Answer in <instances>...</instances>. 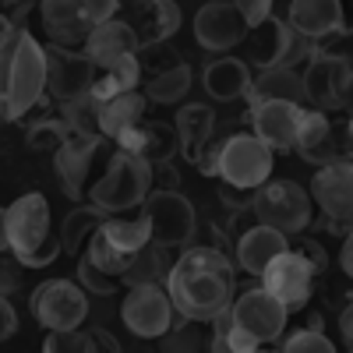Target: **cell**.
<instances>
[{
  "mask_svg": "<svg viewBox=\"0 0 353 353\" xmlns=\"http://www.w3.org/2000/svg\"><path fill=\"white\" fill-rule=\"evenodd\" d=\"M166 293L176 314L209 321L233 301V261L216 244H191L170 265Z\"/></svg>",
  "mask_w": 353,
  "mask_h": 353,
  "instance_id": "obj_1",
  "label": "cell"
},
{
  "mask_svg": "<svg viewBox=\"0 0 353 353\" xmlns=\"http://www.w3.org/2000/svg\"><path fill=\"white\" fill-rule=\"evenodd\" d=\"M46 92V53L43 43L18 28L8 50L0 53V121H21L36 110Z\"/></svg>",
  "mask_w": 353,
  "mask_h": 353,
  "instance_id": "obj_2",
  "label": "cell"
},
{
  "mask_svg": "<svg viewBox=\"0 0 353 353\" xmlns=\"http://www.w3.org/2000/svg\"><path fill=\"white\" fill-rule=\"evenodd\" d=\"M4 233H8V251L25 269H43L61 254V233L53 226L50 201L39 191H28L8 205Z\"/></svg>",
  "mask_w": 353,
  "mask_h": 353,
  "instance_id": "obj_3",
  "label": "cell"
},
{
  "mask_svg": "<svg viewBox=\"0 0 353 353\" xmlns=\"http://www.w3.org/2000/svg\"><path fill=\"white\" fill-rule=\"evenodd\" d=\"M244 46V64L258 71H272V68H293L297 61H307L321 50V43L301 36L297 28L283 18H265L248 28V36L241 39Z\"/></svg>",
  "mask_w": 353,
  "mask_h": 353,
  "instance_id": "obj_4",
  "label": "cell"
},
{
  "mask_svg": "<svg viewBox=\"0 0 353 353\" xmlns=\"http://www.w3.org/2000/svg\"><path fill=\"white\" fill-rule=\"evenodd\" d=\"M149 191H152V166L124 149H117L113 159L106 163V173L85 191V198L103 212H124L141 205Z\"/></svg>",
  "mask_w": 353,
  "mask_h": 353,
  "instance_id": "obj_5",
  "label": "cell"
},
{
  "mask_svg": "<svg viewBox=\"0 0 353 353\" xmlns=\"http://www.w3.org/2000/svg\"><path fill=\"white\" fill-rule=\"evenodd\" d=\"M251 212L258 223L297 237L314 223V201L297 181H265L251 198Z\"/></svg>",
  "mask_w": 353,
  "mask_h": 353,
  "instance_id": "obj_6",
  "label": "cell"
},
{
  "mask_svg": "<svg viewBox=\"0 0 353 353\" xmlns=\"http://www.w3.org/2000/svg\"><path fill=\"white\" fill-rule=\"evenodd\" d=\"M272 156L276 152L258 134L230 131L226 138H219V170H216V176L230 188L258 191L272 173Z\"/></svg>",
  "mask_w": 353,
  "mask_h": 353,
  "instance_id": "obj_7",
  "label": "cell"
},
{
  "mask_svg": "<svg viewBox=\"0 0 353 353\" xmlns=\"http://www.w3.org/2000/svg\"><path fill=\"white\" fill-rule=\"evenodd\" d=\"M141 205H145L141 216L149 219V233H152L156 244H163V248H184L194 237L198 212H194V205H191V198L184 191L156 188V194L149 191Z\"/></svg>",
  "mask_w": 353,
  "mask_h": 353,
  "instance_id": "obj_8",
  "label": "cell"
},
{
  "mask_svg": "<svg viewBox=\"0 0 353 353\" xmlns=\"http://www.w3.org/2000/svg\"><path fill=\"white\" fill-rule=\"evenodd\" d=\"M138 68L145 74V99L173 106L188 96L191 88V68L170 43L141 46L138 50Z\"/></svg>",
  "mask_w": 353,
  "mask_h": 353,
  "instance_id": "obj_9",
  "label": "cell"
},
{
  "mask_svg": "<svg viewBox=\"0 0 353 353\" xmlns=\"http://www.w3.org/2000/svg\"><path fill=\"white\" fill-rule=\"evenodd\" d=\"M176 318V307L163 283H138L128 286L124 304H121V321L131 336L138 339H159Z\"/></svg>",
  "mask_w": 353,
  "mask_h": 353,
  "instance_id": "obj_10",
  "label": "cell"
},
{
  "mask_svg": "<svg viewBox=\"0 0 353 353\" xmlns=\"http://www.w3.org/2000/svg\"><path fill=\"white\" fill-rule=\"evenodd\" d=\"M311 201L321 209V223L346 237V230L353 226V163L318 166L311 181Z\"/></svg>",
  "mask_w": 353,
  "mask_h": 353,
  "instance_id": "obj_11",
  "label": "cell"
},
{
  "mask_svg": "<svg viewBox=\"0 0 353 353\" xmlns=\"http://www.w3.org/2000/svg\"><path fill=\"white\" fill-rule=\"evenodd\" d=\"M32 318L39 321L43 329H78L85 314H88V301L78 283L71 279H46L32 290Z\"/></svg>",
  "mask_w": 353,
  "mask_h": 353,
  "instance_id": "obj_12",
  "label": "cell"
},
{
  "mask_svg": "<svg viewBox=\"0 0 353 353\" xmlns=\"http://www.w3.org/2000/svg\"><path fill=\"white\" fill-rule=\"evenodd\" d=\"M230 318L237 321V325L254 336L261 346L272 343L286 332V318H290V307L283 301H276L265 286H251L244 290L241 297L230 301Z\"/></svg>",
  "mask_w": 353,
  "mask_h": 353,
  "instance_id": "obj_13",
  "label": "cell"
},
{
  "mask_svg": "<svg viewBox=\"0 0 353 353\" xmlns=\"http://www.w3.org/2000/svg\"><path fill=\"white\" fill-rule=\"evenodd\" d=\"M46 53V92L53 96V103H68L85 96L96 81V64L88 61L81 50H68V46H43Z\"/></svg>",
  "mask_w": 353,
  "mask_h": 353,
  "instance_id": "obj_14",
  "label": "cell"
},
{
  "mask_svg": "<svg viewBox=\"0 0 353 353\" xmlns=\"http://www.w3.org/2000/svg\"><path fill=\"white\" fill-rule=\"evenodd\" d=\"M314 269L311 261L301 254V251H283L276 254L261 272V286L272 293L276 301H283L286 307H304L307 297H311V286H314Z\"/></svg>",
  "mask_w": 353,
  "mask_h": 353,
  "instance_id": "obj_15",
  "label": "cell"
},
{
  "mask_svg": "<svg viewBox=\"0 0 353 353\" xmlns=\"http://www.w3.org/2000/svg\"><path fill=\"white\" fill-rule=\"evenodd\" d=\"M350 71H353V68H350L346 57L318 50L314 57H307V68H304V74H301V81H304V99H307L314 110L336 113Z\"/></svg>",
  "mask_w": 353,
  "mask_h": 353,
  "instance_id": "obj_16",
  "label": "cell"
},
{
  "mask_svg": "<svg viewBox=\"0 0 353 353\" xmlns=\"http://www.w3.org/2000/svg\"><path fill=\"white\" fill-rule=\"evenodd\" d=\"M99 145H103V134H81V131H71L61 149L53 152V163H57V176H61V188L68 198H85L88 191V173H92V163L99 156Z\"/></svg>",
  "mask_w": 353,
  "mask_h": 353,
  "instance_id": "obj_17",
  "label": "cell"
},
{
  "mask_svg": "<svg viewBox=\"0 0 353 353\" xmlns=\"http://www.w3.org/2000/svg\"><path fill=\"white\" fill-rule=\"evenodd\" d=\"M248 36V21L241 18V11L219 0V4H201L194 14V39L201 43V50L209 53H226L233 46H241V39Z\"/></svg>",
  "mask_w": 353,
  "mask_h": 353,
  "instance_id": "obj_18",
  "label": "cell"
},
{
  "mask_svg": "<svg viewBox=\"0 0 353 353\" xmlns=\"http://www.w3.org/2000/svg\"><path fill=\"white\" fill-rule=\"evenodd\" d=\"M301 117H304L301 103H283V99L251 103V128H254V134L269 145L272 152H290L293 149Z\"/></svg>",
  "mask_w": 353,
  "mask_h": 353,
  "instance_id": "obj_19",
  "label": "cell"
},
{
  "mask_svg": "<svg viewBox=\"0 0 353 353\" xmlns=\"http://www.w3.org/2000/svg\"><path fill=\"white\" fill-rule=\"evenodd\" d=\"M39 18L53 46L81 50L92 32V21H88L81 0H39Z\"/></svg>",
  "mask_w": 353,
  "mask_h": 353,
  "instance_id": "obj_20",
  "label": "cell"
},
{
  "mask_svg": "<svg viewBox=\"0 0 353 353\" xmlns=\"http://www.w3.org/2000/svg\"><path fill=\"white\" fill-rule=\"evenodd\" d=\"M128 25L141 46H156V43H170L181 28V8L176 0H134Z\"/></svg>",
  "mask_w": 353,
  "mask_h": 353,
  "instance_id": "obj_21",
  "label": "cell"
},
{
  "mask_svg": "<svg viewBox=\"0 0 353 353\" xmlns=\"http://www.w3.org/2000/svg\"><path fill=\"white\" fill-rule=\"evenodd\" d=\"M117 149H124L138 159H145L149 166H159V163H170L181 145H176V131L173 124H163V121H141L134 124L131 131H124L117 138Z\"/></svg>",
  "mask_w": 353,
  "mask_h": 353,
  "instance_id": "obj_22",
  "label": "cell"
},
{
  "mask_svg": "<svg viewBox=\"0 0 353 353\" xmlns=\"http://www.w3.org/2000/svg\"><path fill=\"white\" fill-rule=\"evenodd\" d=\"M81 53H85L96 68H110V64H117V61H124V57L138 53V39H134V32H131L128 21L106 18V21L92 25V32H88Z\"/></svg>",
  "mask_w": 353,
  "mask_h": 353,
  "instance_id": "obj_23",
  "label": "cell"
},
{
  "mask_svg": "<svg viewBox=\"0 0 353 353\" xmlns=\"http://www.w3.org/2000/svg\"><path fill=\"white\" fill-rule=\"evenodd\" d=\"M286 248H290L286 233L265 226V223H254L237 237V244H233V261H237L248 276H261L265 265H269L276 254H283Z\"/></svg>",
  "mask_w": 353,
  "mask_h": 353,
  "instance_id": "obj_24",
  "label": "cell"
},
{
  "mask_svg": "<svg viewBox=\"0 0 353 353\" xmlns=\"http://www.w3.org/2000/svg\"><path fill=\"white\" fill-rule=\"evenodd\" d=\"M301 36L325 43L343 36V14L339 0H290V18H286Z\"/></svg>",
  "mask_w": 353,
  "mask_h": 353,
  "instance_id": "obj_25",
  "label": "cell"
},
{
  "mask_svg": "<svg viewBox=\"0 0 353 353\" xmlns=\"http://www.w3.org/2000/svg\"><path fill=\"white\" fill-rule=\"evenodd\" d=\"M173 131H176V145H181L184 159L194 166V159L201 156V149L216 134V113H212V106H205V103L181 106V110H176V117H173Z\"/></svg>",
  "mask_w": 353,
  "mask_h": 353,
  "instance_id": "obj_26",
  "label": "cell"
},
{
  "mask_svg": "<svg viewBox=\"0 0 353 353\" xmlns=\"http://www.w3.org/2000/svg\"><path fill=\"white\" fill-rule=\"evenodd\" d=\"M251 68L241 61V57H219V61H209L201 71V85L216 103H233L248 96L251 88Z\"/></svg>",
  "mask_w": 353,
  "mask_h": 353,
  "instance_id": "obj_27",
  "label": "cell"
},
{
  "mask_svg": "<svg viewBox=\"0 0 353 353\" xmlns=\"http://www.w3.org/2000/svg\"><path fill=\"white\" fill-rule=\"evenodd\" d=\"M145 99L138 88L134 92H121V96H113V99H103L96 103V121H99V134L117 141L124 131H131L134 124L145 121Z\"/></svg>",
  "mask_w": 353,
  "mask_h": 353,
  "instance_id": "obj_28",
  "label": "cell"
},
{
  "mask_svg": "<svg viewBox=\"0 0 353 353\" xmlns=\"http://www.w3.org/2000/svg\"><path fill=\"white\" fill-rule=\"evenodd\" d=\"M248 103H265V99H283V103H307L304 99V81L301 71L293 68H272V71H258V78H251L248 88Z\"/></svg>",
  "mask_w": 353,
  "mask_h": 353,
  "instance_id": "obj_29",
  "label": "cell"
},
{
  "mask_svg": "<svg viewBox=\"0 0 353 353\" xmlns=\"http://www.w3.org/2000/svg\"><path fill=\"white\" fill-rule=\"evenodd\" d=\"M138 85H141V68H138V53H131L110 68H96V81L88 88V96L96 103H103V99H113L121 92H134Z\"/></svg>",
  "mask_w": 353,
  "mask_h": 353,
  "instance_id": "obj_30",
  "label": "cell"
},
{
  "mask_svg": "<svg viewBox=\"0 0 353 353\" xmlns=\"http://www.w3.org/2000/svg\"><path fill=\"white\" fill-rule=\"evenodd\" d=\"M170 248L149 241L141 251H134L131 265L124 269L121 283L124 286H138V283H166V272H170V258H166Z\"/></svg>",
  "mask_w": 353,
  "mask_h": 353,
  "instance_id": "obj_31",
  "label": "cell"
},
{
  "mask_svg": "<svg viewBox=\"0 0 353 353\" xmlns=\"http://www.w3.org/2000/svg\"><path fill=\"white\" fill-rule=\"evenodd\" d=\"M99 233H103L106 244H113L117 251H124V254H134V251H141L145 244L152 241L149 219L145 216H138V219H103Z\"/></svg>",
  "mask_w": 353,
  "mask_h": 353,
  "instance_id": "obj_32",
  "label": "cell"
},
{
  "mask_svg": "<svg viewBox=\"0 0 353 353\" xmlns=\"http://www.w3.org/2000/svg\"><path fill=\"white\" fill-rule=\"evenodd\" d=\"M106 219L103 209H96V205H81V209H71L64 226H61V251L68 254H78L88 241V233H92L99 223Z\"/></svg>",
  "mask_w": 353,
  "mask_h": 353,
  "instance_id": "obj_33",
  "label": "cell"
},
{
  "mask_svg": "<svg viewBox=\"0 0 353 353\" xmlns=\"http://www.w3.org/2000/svg\"><path fill=\"white\" fill-rule=\"evenodd\" d=\"M57 117L68 124V131H81V134H99V121H96V99L92 96H78L68 103H57Z\"/></svg>",
  "mask_w": 353,
  "mask_h": 353,
  "instance_id": "obj_34",
  "label": "cell"
},
{
  "mask_svg": "<svg viewBox=\"0 0 353 353\" xmlns=\"http://www.w3.org/2000/svg\"><path fill=\"white\" fill-rule=\"evenodd\" d=\"M68 134L71 131H68V124L61 121V117H43V121L28 124L25 141H28V149H32V152H57Z\"/></svg>",
  "mask_w": 353,
  "mask_h": 353,
  "instance_id": "obj_35",
  "label": "cell"
},
{
  "mask_svg": "<svg viewBox=\"0 0 353 353\" xmlns=\"http://www.w3.org/2000/svg\"><path fill=\"white\" fill-rule=\"evenodd\" d=\"M286 353H332V339L325 336V329L321 325H307V329H297L286 343H283Z\"/></svg>",
  "mask_w": 353,
  "mask_h": 353,
  "instance_id": "obj_36",
  "label": "cell"
},
{
  "mask_svg": "<svg viewBox=\"0 0 353 353\" xmlns=\"http://www.w3.org/2000/svg\"><path fill=\"white\" fill-rule=\"evenodd\" d=\"M46 353H88L92 350V339L88 332H78V329H53L43 343Z\"/></svg>",
  "mask_w": 353,
  "mask_h": 353,
  "instance_id": "obj_37",
  "label": "cell"
},
{
  "mask_svg": "<svg viewBox=\"0 0 353 353\" xmlns=\"http://www.w3.org/2000/svg\"><path fill=\"white\" fill-rule=\"evenodd\" d=\"M78 283H81L88 293H99V297H110V293L121 290V279L99 272L96 265H92V261H85V258H78Z\"/></svg>",
  "mask_w": 353,
  "mask_h": 353,
  "instance_id": "obj_38",
  "label": "cell"
},
{
  "mask_svg": "<svg viewBox=\"0 0 353 353\" xmlns=\"http://www.w3.org/2000/svg\"><path fill=\"white\" fill-rule=\"evenodd\" d=\"M18 258L14 254H0V297H8V293H14L21 286V272H18Z\"/></svg>",
  "mask_w": 353,
  "mask_h": 353,
  "instance_id": "obj_39",
  "label": "cell"
},
{
  "mask_svg": "<svg viewBox=\"0 0 353 353\" xmlns=\"http://www.w3.org/2000/svg\"><path fill=\"white\" fill-rule=\"evenodd\" d=\"M230 4L241 11V18L248 21V28L258 25V21H265V18L272 14V0H230Z\"/></svg>",
  "mask_w": 353,
  "mask_h": 353,
  "instance_id": "obj_40",
  "label": "cell"
},
{
  "mask_svg": "<svg viewBox=\"0 0 353 353\" xmlns=\"http://www.w3.org/2000/svg\"><path fill=\"white\" fill-rule=\"evenodd\" d=\"M293 251H301V254L311 261V269H314V272H325V269H329V254H325V248L314 244V241H307V237H301V233H297V248H293Z\"/></svg>",
  "mask_w": 353,
  "mask_h": 353,
  "instance_id": "obj_41",
  "label": "cell"
},
{
  "mask_svg": "<svg viewBox=\"0 0 353 353\" xmlns=\"http://www.w3.org/2000/svg\"><path fill=\"white\" fill-rule=\"evenodd\" d=\"M117 4H121V0H81V8H85V14H88V21H92V25L113 18L117 14Z\"/></svg>",
  "mask_w": 353,
  "mask_h": 353,
  "instance_id": "obj_42",
  "label": "cell"
},
{
  "mask_svg": "<svg viewBox=\"0 0 353 353\" xmlns=\"http://www.w3.org/2000/svg\"><path fill=\"white\" fill-rule=\"evenodd\" d=\"M18 332V314H14V304L8 297H0V343L11 339Z\"/></svg>",
  "mask_w": 353,
  "mask_h": 353,
  "instance_id": "obj_43",
  "label": "cell"
},
{
  "mask_svg": "<svg viewBox=\"0 0 353 353\" xmlns=\"http://www.w3.org/2000/svg\"><path fill=\"white\" fill-rule=\"evenodd\" d=\"M88 339H92V350H110V353H121V343H117L110 332H103V329H92V332H88Z\"/></svg>",
  "mask_w": 353,
  "mask_h": 353,
  "instance_id": "obj_44",
  "label": "cell"
},
{
  "mask_svg": "<svg viewBox=\"0 0 353 353\" xmlns=\"http://www.w3.org/2000/svg\"><path fill=\"white\" fill-rule=\"evenodd\" d=\"M339 265H343V272L353 279V226L346 230V237H343V251H339Z\"/></svg>",
  "mask_w": 353,
  "mask_h": 353,
  "instance_id": "obj_45",
  "label": "cell"
},
{
  "mask_svg": "<svg viewBox=\"0 0 353 353\" xmlns=\"http://www.w3.org/2000/svg\"><path fill=\"white\" fill-rule=\"evenodd\" d=\"M14 32H18V25H14L8 14H0V53L8 50V43L14 39Z\"/></svg>",
  "mask_w": 353,
  "mask_h": 353,
  "instance_id": "obj_46",
  "label": "cell"
},
{
  "mask_svg": "<svg viewBox=\"0 0 353 353\" xmlns=\"http://www.w3.org/2000/svg\"><path fill=\"white\" fill-rule=\"evenodd\" d=\"M339 110H343L346 117H353V71H350V78H346V85H343V99H339Z\"/></svg>",
  "mask_w": 353,
  "mask_h": 353,
  "instance_id": "obj_47",
  "label": "cell"
},
{
  "mask_svg": "<svg viewBox=\"0 0 353 353\" xmlns=\"http://www.w3.org/2000/svg\"><path fill=\"white\" fill-rule=\"evenodd\" d=\"M339 14H343V36H353V0H339Z\"/></svg>",
  "mask_w": 353,
  "mask_h": 353,
  "instance_id": "obj_48",
  "label": "cell"
},
{
  "mask_svg": "<svg viewBox=\"0 0 353 353\" xmlns=\"http://www.w3.org/2000/svg\"><path fill=\"white\" fill-rule=\"evenodd\" d=\"M339 329H343V339H346V346L353 350V311H350V307L339 314Z\"/></svg>",
  "mask_w": 353,
  "mask_h": 353,
  "instance_id": "obj_49",
  "label": "cell"
},
{
  "mask_svg": "<svg viewBox=\"0 0 353 353\" xmlns=\"http://www.w3.org/2000/svg\"><path fill=\"white\" fill-rule=\"evenodd\" d=\"M8 251V233H4V209H0V254Z\"/></svg>",
  "mask_w": 353,
  "mask_h": 353,
  "instance_id": "obj_50",
  "label": "cell"
},
{
  "mask_svg": "<svg viewBox=\"0 0 353 353\" xmlns=\"http://www.w3.org/2000/svg\"><path fill=\"white\" fill-rule=\"evenodd\" d=\"M346 138H350V159H353V117H346Z\"/></svg>",
  "mask_w": 353,
  "mask_h": 353,
  "instance_id": "obj_51",
  "label": "cell"
},
{
  "mask_svg": "<svg viewBox=\"0 0 353 353\" xmlns=\"http://www.w3.org/2000/svg\"><path fill=\"white\" fill-rule=\"evenodd\" d=\"M8 8H18V4H32V0H4Z\"/></svg>",
  "mask_w": 353,
  "mask_h": 353,
  "instance_id": "obj_52",
  "label": "cell"
},
{
  "mask_svg": "<svg viewBox=\"0 0 353 353\" xmlns=\"http://www.w3.org/2000/svg\"><path fill=\"white\" fill-rule=\"evenodd\" d=\"M346 307H350V311H353V293H350V304H346Z\"/></svg>",
  "mask_w": 353,
  "mask_h": 353,
  "instance_id": "obj_53",
  "label": "cell"
}]
</instances>
